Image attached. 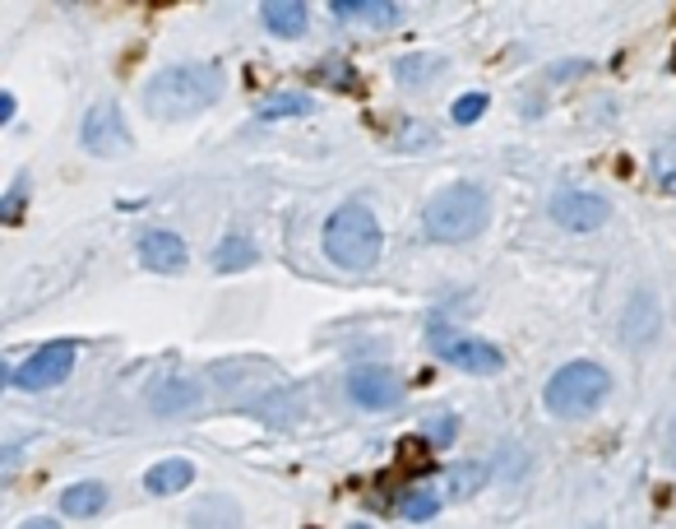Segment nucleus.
Returning <instances> with one entry per match:
<instances>
[{"label":"nucleus","instance_id":"obj_1","mask_svg":"<svg viewBox=\"0 0 676 529\" xmlns=\"http://www.w3.org/2000/svg\"><path fill=\"white\" fill-rule=\"evenodd\" d=\"M222 93V71L209 61H186V65H167L144 84V112L163 126L190 122V116L209 112Z\"/></svg>","mask_w":676,"mask_h":529},{"label":"nucleus","instance_id":"obj_2","mask_svg":"<svg viewBox=\"0 0 676 529\" xmlns=\"http://www.w3.org/2000/svg\"><path fill=\"white\" fill-rule=\"evenodd\" d=\"M487 218H492V200H487L482 186H473V181H449L445 191H436V196L426 200L422 228H426L431 242L459 247V242H473V237H482Z\"/></svg>","mask_w":676,"mask_h":529},{"label":"nucleus","instance_id":"obj_3","mask_svg":"<svg viewBox=\"0 0 676 529\" xmlns=\"http://www.w3.org/2000/svg\"><path fill=\"white\" fill-rule=\"evenodd\" d=\"M380 247H385V232H380V218L371 214V204L348 200L324 218V255L334 265L371 269L380 261Z\"/></svg>","mask_w":676,"mask_h":529},{"label":"nucleus","instance_id":"obj_4","mask_svg":"<svg viewBox=\"0 0 676 529\" xmlns=\"http://www.w3.org/2000/svg\"><path fill=\"white\" fill-rule=\"evenodd\" d=\"M607 395H612V377H607V367L565 363L557 377L547 381L543 404H547V414H557V418H588L594 408L607 404Z\"/></svg>","mask_w":676,"mask_h":529},{"label":"nucleus","instance_id":"obj_5","mask_svg":"<svg viewBox=\"0 0 676 529\" xmlns=\"http://www.w3.org/2000/svg\"><path fill=\"white\" fill-rule=\"evenodd\" d=\"M431 353L441 357V363L468 371V377H496L500 367H506V353L487 339H473V335H459V330H431Z\"/></svg>","mask_w":676,"mask_h":529},{"label":"nucleus","instance_id":"obj_6","mask_svg":"<svg viewBox=\"0 0 676 529\" xmlns=\"http://www.w3.org/2000/svg\"><path fill=\"white\" fill-rule=\"evenodd\" d=\"M79 363V344L75 339H51V344H42L38 353L28 357V363H20L10 371V381L28 390V395H38V390H51V386H61L65 377L75 371Z\"/></svg>","mask_w":676,"mask_h":529},{"label":"nucleus","instance_id":"obj_7","mask_svg":"<svg viewBox=\"0 0 676 529\" xmlns=\"http://www.w3.org/2000/svg\"><path fill=\"white\" fill-rule=\"evenodd\" d=\"M79 140H84V149H89V153H98V159H112V153H126L130 149L126 112H120L116 98L93 102L89 116H84V126H79Z\"/></svg>","mask_w":676,"mask_h":529},{"label":"nucleus","instance_id":"obj_8","mask_svg":"<svg viewBox=\"0 0 676 529\" xmlns=\"http://www.w3.org/2000/svg\"><path fill=\"white\" fill-rule=\"evenodd\" d=\"M551 218L565 232H594L612 218V204L594 191H561V196H551Z\"/></svg>","mask_w":676,"mask_h":529},{"label":"nucleus","instance_id":"obj_9","mask_svg":"<svg viewBox=\"0 0 676 529\" xmlns=\"http://www.w3.org/2000/svg\"><path fill=\"white\" fill-rule=\"evenodd\" d=\"M348 400L357 408L380 414V408H394L398 400H404V381H398L390 367H357L348 377Z\"/></svg>","mask_w":676,"mask_h":529},{"label":"nucleus","instance_id":"obj_10","mask_svg":"<svg viewBox=\"0 0 676 529\" xmlns=\"http://www.w3.org/2000/svg\"><path fill=\"white\" fill-rule=\"evenodd\" d=\"M658 326H663V312H658V293L653 288H635V298L626 302V316H621V335H626L630 349L653 344Z\"/></svg>","mask_w":676,"mask_h":529},{"label":"nucleus","instance_id":"obj_11","mask_svg":"<svg viewBox=\"0 0 676 529\" xmlns=\"http://www.w3.org/2000/svg\"><path fill=\"white\" fill-rule=\"evenodd\" d=\"M140 261L153 269V275H181L186 261H190V251L177 232H167V228H149L140 237Z\"/></svg>","mask_w":676,"mask_h":529},{"label":"nucleus","instance_id":"obj_12","mask_svg":"<svg viewBox=\"0 0 676 529\" xmlns=\"http://www.w3.org/2000/svg\"><path fill=\"white\" fill-rule=\"evenodd\" d=\"M487 479H492V469L482 465V459H459V465H445L441 483H436V497L441 502H468V497H477Z\"/></svg>","mask_w":676,"mask_h":529},{"label":"nucleus","instance_id":"obj_13","mask_svg":"<svg viewBox=\"0 0 676 529\" xmlns=\"http://www.w3.org/2000/svg\"><path fill=\"white\" fill-rule=\"evenodd\" d=\"M329 14L343 24H371V28H394L404 20V5H394V0H334Z\"/></svg>","mask_w":676,"mask_h":529},{"label":"nucleus","instance_id":"obj_14","mask_svg":"<svg viewBox=\"0 0 676 529\" xmlns=\"http://www.w3.org/2000/svg\"><path fill=\"white\" fill-rule=\"evenodd\" d=\"M190 483H195V465L181 459V455H167V459H158V465L144 474L149 497H177V492H186Z\"/></svg>","mask_w":676,"mask_h":529},{"label":"nucleus","instance_id":"obj_15","mask_svg":"<svg viewBox=\"0 0 676 529\" xmlns=\"http://www.w3.org/2000/svg\"><path fill=\"white\" fill-rule=\"evenodd\" d=\"M255 261H259V247H255V237H246V232H228L214 247V255H209L214 275H241V269H251Z\"/></svg>","mask_w":676,"mask_h":529},{"label":"nucleus","instance_id":"obj_16","mask_svg":"<svg viewBox=\"0 0 676 529\" xmlns=\"http://www.w3.org/2000/svg\"><path fill=\"white\" fill-rule=\"evenodd\" d=\"M112 502V492H107V483H98V479H84V483H71L61 492V511L71 520H89V516H98L102 506Z\"/></svg>","mask_w":676,"mask_h":529},{"label":"nucleus","instance_id":"obj_17","mask_svg":"<svg viewBox=\"0 0 676 529\" xmlns=\"http://www.w3.org/2000/svg\"><path fill=\"white\" fill-rule=\"evenodd\" d=\"M259 20L273 38H302L306 33V5L302 0H265L259 5Z\"/></svg>","mask_w":676,"mask_h":529},{"label":"nucleus","instance_id":"obj_18","mask_svg":"<svg viewBox=\"0 0 676 529\" xmlns=\"http://www.w3.org/2000/svg\"><path fill=\"white\" fill-rule=\"evenodd\" d=\"M186 529H241V506L232 497H222V492H214V497L195 502Z\"/></svg>","mask_w":676,"mask_h":529},{"label":"nucleus","instance_id":"obj_19","mask_svg":"<svg viewBox=\"0 0 676 529\" xmlns=\"http://www.w3.org/2000/svg\"><path fill=\"white\" fill-rule=\"evenodd\" d=\"M445 71V56H408V61H398L394 65V75H398V84H408V89H418V84H426L431 75H441Z\"/></svg>","mask_w":676,"mask_h":529},{"label":"nucleus","instance_id":"obj_20","mask_svg":"<svg viewBox=\"0 0 676 529\" xmlns=\"http://www.w3.org/2000/svg\"><path fill=\"white\" fill-rule=\"evenodd\" d=\"M200 404V390L190 381H167L163 390H153V408H163V414H181V408H195Z\"/></svg>","mask_w":676,"mask_h":529},{"label":"nucleus","instance_id":"obj_21","mask_svg":"<svg viewBox=\"0 0 676 529\" xmlns=\"http://www.w3.org/2000/svg\"><path fill=\"white\" fill-rule=\"evenodd\" d=\"M310 98L306 93H273L259 102V122H279V116H306Z\"/></svg>","mask_w":676,"mask_h":529},{"label":"nucleus","instance_id":"obj_22","mask_svg":"<svg viewBox=\"0 0 676 529\" xmlns=\"http://www.w3.org/2000/svg\"><path fill=\"white\" fill-rule=\"evenodd\" d=\"M653 177H658V186H663L667 196H676V140H667L663 149L653 153Z\"/></svg>","mask_w":676,"mask_h":529},{"label":"nucleus","instance_id":"obj_23","mask_svg":"<svg viewBox=\"0 0 676 529\" xmlns=\"http://www.w3.org/2000/svg\"><path fill=\"white\" fill-rule=\"evenodd\" d=\"M24 200H28V177H14L10 191H5V204H0V218H5V224H20V218H24Z\"/></svg>","mask_w":676,"mask_h":529},{"label":"nucleus","instance_id":"obj_24","mask_svg":"<svg viewBox=\"0 0 676 529\" xmlns=\"http://www.w3.org/2000/svg\"><path fill=\"white\" fill-rule=\"evenodd\" d=\"M482 112H487V93H463V98L455 102V112H449V116H455V126H473Z\"/></svg>","mask_w":676,"mask_h":529},{"label":"nucleus","instance_id":"obj_25","mask_svg":"<svg viewBox=\"0 0 676 529\" xmlns=\"http://www.w3.org/2000/svg\"><path fill=\"white\" fill-rule=\"evenodd\" d=\"M436 511H441V497H436V492H412V497L404 502V516H408V520H431Z\"/></svg>","mask_w":676,"mask_h":529},{"label":"nucleus","instance_id":"obj_26","mask_svg":"<svg viewBox=\"0 0 676 529\" xmlns=\"http://www.w3.org/2000/svg\"><path fill=\"white\" fill-rule=\"evenodd\" d=\"M459 437V428H455V418H431V441H436V446H449V441Z\"/></svg>","mask_w":676,"mask_h":529},{"label":"nucleus","instance_id":"obj_27","mask_svg":"<svg viewBox=\"0 0 676 529\" xmlns=\"http://www.w3.org/2000/svg\"><path fill=\"white\" fill-rule=\"evenodd\" d=\"M584 71H588V61H561V65H551V71H547V79L551 84H565V79H575Z\"/></svg>","mask_w":676,"mask_h":529},{"label":"nucleus","instance_id":"obj_28","mask_svg":"<svg viewBox=\"0 0 676 529\" xmlns=\"http://www.w3.org/2000/svg\"><path fill=\"white\" fill-rule=\"evenodd\" d=\"M20 529H61V525L51 520V516H28V520H24Z\"/></svg>","mask_w":676,"mask_h":529},{"label":"nucleus","instance_id":"obj_29","mask_svg":"<svg viewBox=\"0 0 676 529\" xmlns=\"http://www.w3.org/2000/svg\"><path fill=\"white\" fill-rule=\"evenodd\" d=\"M0 122H14V93H5V98H0Z\"/></svg>","mask_w":676,"mask_h":529},{"label":"nucleus","instance_id":"obj_30","mask_svg":"<svg viewBox=\"0 0 676 529\" xmlns=\"http://www.w3.org/2000/svg\"><path fill=\"white\" fill-rule=\"evenodd\" d=\"M667 455H672V465H676V418L667 423Z\"/></svg>","mask_w":676,"mask_h":529},{"label":"nucleus","instance_id":"obj_31","mask_svg":"<svg viewBox=\"0 0 676 529\" xmlns=\"http://www.w3.org/2000/svg\"><path fill=\"white\" fill-rule=\"evenodd\" d=\"M594 529H602V525H594Z\"/></svg>","mask_w":676,"mask_h":529}]
</instances>
